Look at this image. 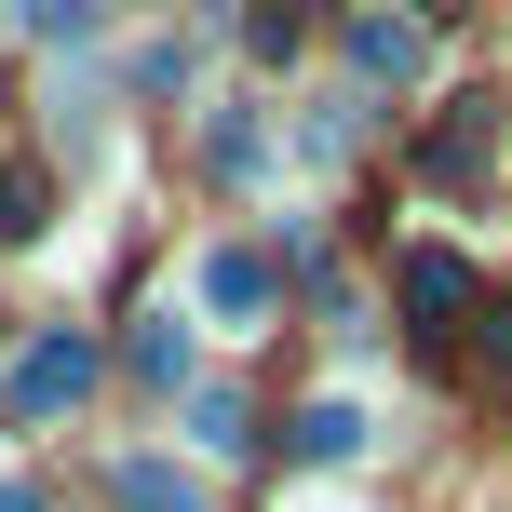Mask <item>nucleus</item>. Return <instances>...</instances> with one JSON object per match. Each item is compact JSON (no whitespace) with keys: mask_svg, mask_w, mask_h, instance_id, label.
I'll return each mask as SVG.
<instances>
[{"mask_svg":"<svg viewBox=\"0 0 512 512\" xmlns=\"http://www.w3.org/2000/svg\"><path fill=\"white\" fill-rule=\"evenodd\" d=\"M27 27L41 41H81V0H27Z\"/></svg>","mask_w":512,"mask_h":512,"instance_id":"11","label":"nucleus"},{"mask_svg":"<svg viewBox=\"0 0 512 512\" xmlns=\"http://www.w3.org/2000/svg\"><path fill=\"white\" fill-rule=\"evenodd\" d=\"M364 68H418V27L405 14H364Z\"/></svg>","mask_w":512,"mask_h":512,"instance_id":"10","label":"nucleus"},{"mask_svg":"<svg viewBox=\"0 0 512 512\" xmlns=\"http://www.w3.org/2000/svg\"><path fill=\"white\" fill-rule=\"evenodd\" d=\"M459 378L486 391V405H512V297H472V324H459Z\"/></svg>","mask_w":512,"mask_h":512,"instance_id":"3","label":"nucleus"},{"mask_svg":"<svg viewBox=\"0 0 512 512\" xmlns=\"http://www.w3.org/2000/svg\"><path fill=\"white\" fill-rule=\"evenodd\" d=\"M81 391H95V337H27L14 378H0V405H14V418H68Z\"/></svg>","mask_w":512,"mask_h":512,"instance_id":"2","label":"nucleus"},{"mask_svg":"<svg viewBox=\"0 0 512 512\" xmlns=\"http://www.w3.org/2000/svg\"><path fill=\"white\" fill-rule=\"evenodd\" d=\"M391 297H405V337H418V351L445 364V351H459V324H472V297H486V283H472L459 256H432V243H418L405 270H391Z\"/></svg>","mask_w":512,"mask_h":512,"instance_id":"1","label":"nucleus"},{"mask_svg":"<svg viewBox=\"0 0 512 512\" xmlns=\"http://www.w3.org/2000/svg\"><path fill=\"white\" fill-rule=\"evenodd\" d=\"M0 512H41V499H27V486H0Z\"/></svg>","mask_w":512,"mask_h":512,"instance_id":"12","label":"nucleus"},{"mask_svg":"<svg viewBox=\"0 0 512 512\" xmlns=\"http://www.w3.org/2000/svg\"><path fill=\"white\" fill-rule=\"evenodd\" d=\"M283 445H297V459H364V405H337V391H324V405H297V432H283Z\"/></svg>","mask_w":512,"mask_h":512,"instance_id":"6","label":"nucleus"},{"mask_svg":"<svg viewBox=\"0 0 512 512\" xmlns=\"http://www.w3.org/2000/svg\"><path fill=\"white\" fill-rule=\"evenodd\" d=\"M122 512H203V486L162 472V459H122Z\"/></svg>","mask_w":512,"mask_h":512,"instance_id":"9","label":"nucleus"},{"mask_svg":"<svg viewBox=\"0 0 512 512\" xmlns=\"http://www.w3.org/2000/svg\"><path fill=\"white\" fill-rule=\"evenodd\" d=\"M486 149H499V108H486V95H459L432 135H418V162H432V176H486Z\"/></svg>","mask_w":512,"mask_h":512,"instance_id":"4","label":"nucleus"},{"mask_svg":"<svg viewBox=\"0 0 512 512\" xmlns=\"http://www.w3.org/2000/svg\"><path fill=\"white\" fill-rule=\"evenodd\" d=\"M189 445H203V459H243V445H256L243 391H189Z\"/></svg>","mask_w":512,"mask_h":512,"instance_id":"8","label":"nucleus"},{"mask_svg":"<svg viewBox=\"0 0 512 512\" xmlns=\"http://www.w3.org/2000/svg\"><path fill=\"white\" fill-rule=\"evenodd\" d=\"M41 216H54V176L41 162H0V243H41Z\"/></svg>","mask_w":512,"mask_h":512,"instance_id":"7","label":"nucleus"},{"mask_svg":"<svg viewBox=\"0 0 512 512\" xmlns=\"http://www.w3.org/2000/svg\"><path fill=\"white\" fill-rule=\"evenodd\" d=\"M203 310H216V324H256V310H270V256H230V243H216L203 256Z\"/></svg>","mask_w":512,"mask_h":512,"instance_id":"5","label":"nucleus"}]
</instances>
